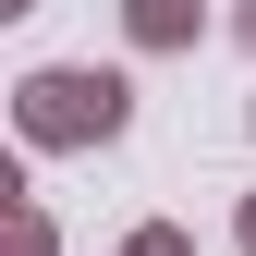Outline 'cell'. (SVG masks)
I'll return each mask as SVG.
<instances>
[{
  "label": "cell",
  "mask_w": 256,
  "mask_h": 256,
  "mask_svg": "<svg viewBox=\"0 0 256 256\" xmlns=\"http://www.w3.org/2000/svg\"><path fill=\"white\" fill-rule=\"evenodd\" d=\"M86 122L110 134V122H122V86H86V74H49V86H37V134H86Z\"/></svg>",
  "instance_id": "cell-1"
}]
</instances>
